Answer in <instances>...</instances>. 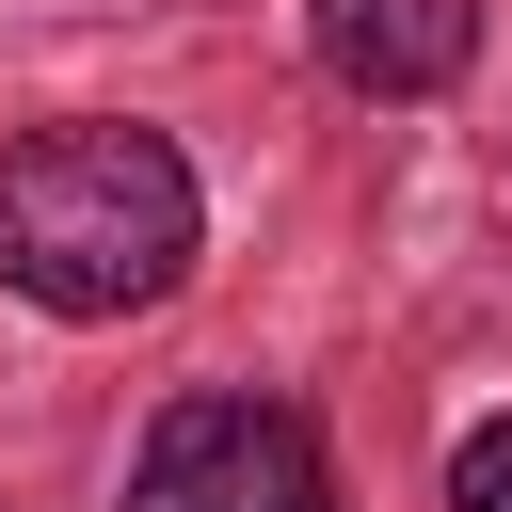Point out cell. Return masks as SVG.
Wrapping results in <instances>:
<instances>
[{"instance_id":"obj_4","label":"cell","mask_w":512,"mask_h":512,"mask_svg":"<svg viewBox=\"0 0 512 512\" xmlns=\"http://www.w3.org/2000/svg\"><path fill=\"white\" fill-rule=\"evenodd\" d=\"M448 512H512V416H480L448 448Z\"/></svg>"},{"instance_id":"obj_3","label":"cell","mask_w":512,"mask_h":512,"mask_svg":"<svg viewBox=\"0 0 512 512\" xmlns=\"http://www.w3.org/2000/svg\"><path fill=\"white\" fill-rule=\"evenodd\" d=\"M304 32L352 96H448L480 64V0H304Z\"/></svg>"},{"instance_id":"obj_1","label":"cell","mask_w":512,"mask_h":512,"mask_svg":"<svg viewBox=\"0 0 512 512\" xmlns=\"http://www.w3.org/2000/svg\"><path fill=\"white\" fill-rule=\"evenodd\" d=\"M208 240V192L128 112H48L0 144V288L48 320H144Z\"/></svg>"},{"instance_id":"obj_2","label":"cell","mask_w":512,"mask_h":512,"mask_svg":"<svg viewBox=\"0 0 512 512\" xmlns=\"http://www.w3.org/2000/svg\"><path fill=\"white\" fill-rule=\"evenodd\" d=\"M128 512H336V464H320V432H304L288 400L208 384V400H176V416L144 432Z\"/></svg>"}]
</instances>
